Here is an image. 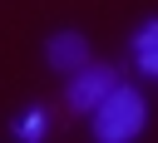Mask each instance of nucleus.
<instances>
[{
	"mask_svg": "<svg viewBox=\"0 0 158 143\" xmlns=\"http://www.w3.org/2000/svg\"><path fill=\"white\" fill-rule=\"evenodd\" d=\"M89 118H94V138H104V143H128V138H138L143 123H148V99H143L133 84H114Z\"/></svg>",
	"mask_w": 158,
	"mask_h": 143,
	"instance_id": "1",
	"label": "nucleus"
},
{
	"mask_svg": "<svg viewBox=\"0 0 158 143\" xmlns=\"http://www.w3.org/2000/svg\"><path fill=\"white\" fill-rule=\"evenodd\" d=\"M114 84H118V69H114V64L89 59L84 69L64 74V108H74V113H94V108H99V99H104Z\"/></svg>",
	"mask_w": 158,
	"mask_h": 143,
	"instance_id": "2",
	"label": "nucleus"
},
{
	"mask_svg": "<svg viewBox=\"0 0 158 143\" xmlns=\"http://www.w3.org/2000/svg\"><path fill=\"white\" fill-rule=\"evenodd\" d=\"M94 54H89V39L79 35V30H54L49 39H44V64L54 69V74H74V69H84Z\"/></svg>",
	"mask_w": 158,
	"mask_h": 143,
	"instance_id": "3",
	"label": "nucleus"
},
{
	"mask_svg": "<svg viewBox=\"0 0 158 143\" xmlns=\"http://www.w3.org/2000/svg\"><path fill=\"white\" fill-rule=\"evenodd\" d=\"M133 64L143 74H158V20H143V30L133 35Z\"/></svg>",
	"mask_w": 158,
	"mask_h": 143,
	"instance_id": "4",
	"label": "nucleus"
}]
</instances>
